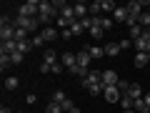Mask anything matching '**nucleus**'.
<instances>
[{
    "label": "nucleus",
    "instance_id": "f257e3e1",
    "mask_svg": "<svg viewBox=\"0 0 150 113\" xmlns=\"http://www.w3.org/2000/svg\"><path fill=\"white\" fill-rule=\"evenodd\" d=\"M55 13H58V8H55L53 3H45V0H43V3H40V13H38V20H40V25L48 28V23L55 18Z\"/></svg>",
    "mask_w": 150,
    "mask_h": 113
},
{
    "label": "nucleus",
    "instance_id": "f03ea898",
    "mask_svg": "<svg viewBox=\"0 0 150 113\" xmlns=\"http://www.w3.org/2000/svg\"><path fill=\"white\" fill-rule=\"evenodd\" d=\"M38 25H40L38 18H25V15H18L15 18V28H23V30H28V33L38 30Z\"/></svg>",
    "mask_w": 150,
    "mask_h": 113
},
{
    "label": "nucleus",
    "instance_id": "7ed1b4c3",
    "mask_svg": "<svg viewBox=\"0 0 150 113\" xmlns=\"http://www.w3.org/2000/svg\"><path fill=\"white\" fill-rule=\"evenodd\" d=\"M80 83H83V88L90 91V88H95V86H100V83H103V73H100V70H90Z\"/></svg>",
    "mask_w": 150,
    "mask_h": 113
},
{
    "label": "nucleus",
    "instance_id": "20e7f679",
    "mask_svg": "<svg viewBox=\"0 0 150 113\" xmlns=\"http://www.w3.org/2000/svg\"><path fill=\"white\" fill-rule=\"evenodd\" d=\"M38 13H40V3H38V0H28L25 5H20V13H18V15H25V18H38Z\"/></svg>",
    "mask_w": 150,
    "mask_h": 113
},
{
    "label": "nucleus",
    "instance_id": "39448f33",
    "mask_svg": "<svg viewBox=\"0 0 150 113\" xmlns=\"http://www.w3.org/2000/svg\"><path fill=\"white\" fill-rule=\"evenodd\" d=\"M133 48L138 50V53H150V30H145L143 35H140L138 40H135V43H133Z\"/></svg>",
    "mask_w": 150,
    "mask_h": 113
},
{
    "label": "nucleus",
    "instance_id": "423d86ee",
    "mask_svg": "<svg viewBox=\"0 0 150 113\" xmlns=\"http://www.w3.org/2000/svg\"><path fill=\"white\" fill-rule=\"evenodd\" d=\"M103 93H105V101L108 103H118L120 98H123V93L118 91V86H105V91H103Z\"/></svg>",
    "mask_w": 150,
    "mask_h": 113
},
{
    "label": "nucleus",
    "instance_id": "0eeeda50",
    "mask_svg": "<svg viewBox=\"0 0 150 113\" xmlns=\"http://www.w3.org/2000/svg\"><path fill=\"white\" fill-rule=\"evenodd\" d=\"M148 5H150V3H143V0H133V3H128L125 8H128V13H130V15H135V18H138L140 13H143V8L148 10Z\"/></svg>",
    "mask_w": 150,
    "mask_h": 113
},
{
    "label": "nucleus",
    "instance_id": "6e6552de",
    "mask_svg": "<svg viewBox=\"0 0 150 113\" xmlns=\"http://www.w3.org/2000/svg\"><path fill=\"white\" fill-rule=\"evenodd\" d=\"M120 78L115 70H103V86H118Z\"/></svg>",
    "mask_w": 150,
    "mask_h": 113
},
{
    "label": "nucleus",
    "instance_id": "1a4fd4ad",
    "mask_svg": "<svg viewBox=\"0 0 150 113\" xmlns=\"http://www.w3.org/2000/svg\"><path fill=\"white\" fill-rule=\"evenodd\" d=\"M40 35H43V40H45V43H53V40H55V38H60V30H58V28H43V33H40Z\"/></svg>",
    "mask_w": 150,
    "mask_h": 113
},
{
    "label": "nucleus",
    "instance_id": "9d476101",
    "mask_svg": "<svg viewBox=\"0 0 150 113\" xmlns=\"http://www.w3.org/2000/svg\"><path fill=\"white\" fill-rule=\"evenodd\" d=\"M0 53H3V55H13V53H18V40H5V43L0 45Z\"/></svg>",
    "mask_w": 150,
    "mask_h": 113
},
{
    "label": "nucleus",
    "instance_id": "9b49d317",
    "mask_svg": "<svg viewBox=\"0 0 150 113\" xmlns=\"http://www.w3.org/2000/svg\"><path fill=\"white\" fill-rule=\"evenodd\" d=\"M60 63H63L68 70H73L75 65H78V58H75L73 53H63V55H60Z\"/></svg>",
    "mask_w": 150,
    "mask_h": 113
},
{
    "label": "nucleus",
    "instance_id": "f8f14e48",
    "mask_svg": "<svg viewBox=\"0 0 150 113\" xmlns=\"http://www.w3.org/2000/svg\"><path fill=\"white\" fill-rule=\"evenodd\" d=\"M43 63H45V65H55V63H60V60H58V53H55L53 48H45V53H43Z\"/></svg>",
    "mask_w": 150,
    "mask_h": 113
},
{
    "label": "nucleus",
    "instance_id": "ddd939ff",
    "mask_svg": "<svg viewBox=\"0 0 150 113\" xmlns=\"http://www.w3.org/2000/svg\"><path fill=\"white\" fill-rule=\"evenodd\" d=\"M73 10H75V18H78V20H85V18H88V10H90V5L78 3V5H73Z\"/></svg>",
    "mask_w": 150,
    "mask_h": 113
},
{
    "label": "nucleus",
    "instance_id": "4468645a",
    "mask_svg": "<svg viewBox=\"0 0 150 113\" xmlns=\"http://www.w3.org/2000/svg\"><path fill=\"white\" fill-rule=\"evenodd\" d=\"M75 58H78V65H83V68H88V65H90V53H88V48H83L80 53H75Z\"/></svg>",
    "mask_w": 150,
    "mask_h": 113
},
{
    "label": "nucleus",
    "instance_id": "2eb2a0df",
    "mask_svg": "<svg viewBox=\"0 0 150 113\" xmlns=\"http://www.w3.org/2000/svg\"><path fill=\"white\" fill-rule=\"evenodd\" d=\"M128 18H130L128 8H115V13H112V20H115V23H125Z\"/></svg>",
    "mask_w": 150,
    "mask_h": 113
},
{
    "label": "nucleus",
    "instance_id": "dca6fc26",
    "mask_svg": "<svg viewBox=\"0 0 150 113\" xmlns=\"http://www.w3.org/2000/svg\"><path fill=\"white\" fill-rule=\"evenodd\" d=\"M128 96L133 98V101H138V98H143V88H140L138 83H130V88H128Z\"/></svg>",
    "mask_w": 150,
    "mask_h": 113
},
{
    "label": "nucleus",
    "instance_id": "f3484780",
    "mask_svg": "<svg viewBox=\"0 0 150 113\" xmlns=\"http://www.w3.org/2000/svg\"><path fill=\"white\" fill-rule=\"evenodd\" d=\"M150 63V53H135V65L138 68H145Z\"/></svg>",
    "mask_w": 150,
    "mask_h": 113
},
{
    "label": "nucleus",
    "instance_id": "a211bd4d",
    "mask_svg": "<svg viewBox=\"0 0 150 113\" xmlns=\"http://www.w3.org/2000/svg\"><path fill=\"white\" fill-rule=\"evenodd\" d=\"M88 53H90V58H95V60L105 58V48H98V45H90V48H88Z\"/></svg>",
    "mask_w": 150,
    "mask_h": 113
},
{
    "label": "nucleus",
    "instance_id": "6ab92c4d",
    "mask_svg": "<svg viewBox=\"0 0 150 113\" xmlns=\"http://www.w3.org/2000/svg\"><path fill=\"white\" fill-rule=\"evenodd\" d=\"M120 50H123V48H120V43H108L105 45V55H110V58H115Z\"/></svg>",
    "mask_w": 150,
    "mask_h": 113
},
{
    "label": "nucleus",
    "instance_id": "aec40b11",
    "mask_svg": "<svg viewBox=\"0 0 150 113\" xmlns=\"http://www.w3.org/2000/svg\"><path fill=\"white\" fill-rule=\"evenodd\" d=\"M138 25H143L145 30L150 28V13H148V10H143V13L138 15Z\"/></svg>",
    "mask_w": 150,
    "mask_h": 113
},
{
    "label": "nucleus",
    "instance_id": "412c9836",
    "mask_svg": "<svg viewBox=\"0 0 150 113\" xmlns=\"http://www.w3.org/2000/svg\"><path fill=\"white\" fill-rule=\"evenodd\" d=\"M100 5H103V15H108V13H115V3L112 0H100Z\"/></svg>",
    "mask_w": 150,
    "mask_h": 113
},
{
    "label": "nucleus",
    "instance_id": "4be33fe9",
    "mask_svg": "<svg viewBox=\"0 0 150 113\" xmlns=\"http://www.w3.org/2000/svg\"><path fill=\"white\" fill-rule=\"evenodd\" d=\"M18 86H20V81H18L15 75H8L5 78V91H15Z\"/></svg>",
    "mask_w": 150,
    "mask_h": 113
},
{
    "label": "nucleus",
    "instance_id": "5701e85b",
    "mask_svg": "<svg viewBox=\"0 0 150 113\" xmlns=\"http://www.w3.org/2000/svg\"><path fill=\"white\" fill-rule=\"evenodd\" d=\"M133 111H138V113H150V108L145 106V101H143V98H138V101L133 103Z\"/></svg>",
    "mask_w": 150,
    "mask_h": 113
},
{
    "label": "nucleus",
    "instance_id": "b1692460",
    "mask_svg": "<svg viewBox=\"0 0 150 113\" xmlns=\"http://www.w3.org/2000/svg\"><path fill=\"white\" fill-rule=\"evenodd\" d=\"M45 113H65V111H63V106H60V103L50 101L48 106H45Z\"/></svg>",
    "mask_w": 150,
    "mask_h": 113
},
{
    "label": "nucleus",
    "instance_id": "393cba45",
    "mask_svg": "<svg viewBox=\"0 0 150 113\" xmlns=\"http://www.w3.org/2000/svg\"><path fill=\"white\" fill-rule=\"evenodd\" d=\"M112 23H115V20H112V15H100V28H103V30H110Z\"/></svg>",
    "mask_w": 150,
    "mask_h": 113
},
{
    "label": "nucleus",
    "instance_id": "a878e982",
    "mask_svg": "<svg viewBox=\"0 0 150 113\" xmlns=\"http://www.w3.org/2000/svg\"><path fill=\"white\" fill-rule=\"evenodd\" d=\"M103 35H105V30H103L100 25H93V28H90V38H93V40H100Z\"/></svg>",
    "mask_w": 150,
    "mask_h": 113
},
{
    "label": "nucleus",
    "instance_id": "bb28decb",
    "mask_svg": "<svg viewBox=\"0 0 150 113\" xmlns=\"http://www.w3.org/2000/svg\"><path fill=\"white\" fill-rule=\"evenodd\" d=\"M30 48H33V40H20V43H18V50H20L23 55H25Z\"/></svg>",
    "mask_w": 150,
    "mask_h": 113
},
{
    "label": "nucleus",
    "instance_id": "cd10ccee",
    "mask_svg": "<svg viewBox=\"0 0 150 113\" xmlns=\"http://www.w3.org/2000/svg\"><path fill=\"white\" fill-rule=\"evenodd\" d=\"M70 30H73V35H80V33H85V28H83L80 20H75L73 25H70Z\"/></svg>",
    "mask_w": 150,
    "mask_h": 113
},
{
    "label": "nucleus",
    "instance_id": "c85d7f7f",
    "mask_svg": "<svg viewBox=\"0 0 150 113\" xmlns=\"http://www.w3.org/2000/svg\"><path fill=\"white\" fill-rule=\"evenodd\" d=\"M70 73H75V75H80V81H83V78H85V75L90 73V70H88V68H83V65H75V68L70 70Z\"/></svg>",
    "mask_w": 150,
    "mask_h": 113
},
{
    "label": "nucleus",
    "instance_id": "c756f323",
    "mask_svg": "<svg viewBox=\"0 0 150 113\" xmlns=\"http://www.w3.org/2000/svg\"><path fill=\"white\" fill-rule=\"evenodd\" d=\"M90 13H93V15H103V5H100V0H98V3H90Z\"/></svg>",
    "mask_w": 150,
    "mask_h": 113
},
{
    "label": "nucleus",
    "instance_id": "7c9ffc66",
    "mask_svg": "<svg viewBox=\"0 0 150 113\" xmlns=\"http://www.w3.org/2000/svg\"><path fill=\"white\" fill-rule=\"evenodd\" d=\"M120 103H123V108H125V111H130V108H133V103H135V101H133V98L128 96V93H125V96L120 98Z\"/></svg>",
    "mask_w": 150,
    "mask_h": 113
},
{
    "label": "nucleus",
    "instance_id": "2f4dec72",
    "mask_svg": "<svg viewBox=\"0 0 150 113\" xmlns=\"http://www.w3.org/2000/svg\"><path fill=\"white\" fill-rule=\"evenodd\" d=\"M53 101H55V103H60V106H63V103L68 101V96H65L63 91H55V93H53Z\"/></svg>",
    "mask_w": 150,
    "mask_h": 113
},
{
    "label": "nucleus",
    "instance_id": "473e14b6",
    "mask_svg": "<svg viewBox=\"0 0 150 113\" xmlns=\"http://www.w3.org/2000/svg\"><path fill=\"white\" fill-rule=\"evenodd\" d=\"M15 40L20 43V40H28V30H23V28H15Z\"/></svg>",
    "mask_w": 150,
    "mask_h": 113
},
{
    "label": "nucleus",
    "instance_id": "72a5a7b5",
    "mask_svg": "<svg viewBox=\"0 0 150 113\" xmlns=\"http://www.w3.org/2000/svg\"><path fill=\"white\" fill-rule=\"evenodd\" d=\"M43 45H45L43 35H33V48H43Z\"/></svg>",
    "mask_w": 150,
    "mask_h": 113
},
{
    "label": "nucleus",
    "instance_id": "f704fd0d",
    "mask_svg": "<svg viewBox=\"0 0 150 113\" xmlns=\"http://www.w3.org/2000/svg\"><path fill=\"white\" fill-rule=\"evenodd\" d=\"M10 60H13V65H20V63H23V53H20V50H18V53H13Z\"/></svg>",
    "mask_w": 150,
    "mask_h": 113
},
{
    "label": "nucleus",
    "instance_id": "c9c22d12",
    "mask_svg": "<svg viewBox=\"0 0 150 113\" xmlns=\"http://www.w3.org/2000/svg\"><path fill=\"white\" fill-rule=\"evenodd\" d=\"M0 65H3V68H8V65H13L10 55H3V53H0Z\"/></svg>",
    "mask_w": 150,
    "mask_h": 113
},
{
    "label": "nucleus",
    "instance_id": "e433bc0d",
    "mask_svg": "<svg viewBox=\"0 0 150 113\" xmlns=\"http://www.w3.org/2000/svg\"><path fill=\"white\" fill-rule=\"evenodd\" d=\"M65 70V65L63 63H55V65H50V73H63Z\"/></svg>",
    "mask_w": 150,
    "mask_h": 113
},
{
    "label": "nucleus",
    "instance_id": "4c0bfd02",
    "mask_svg": "<svg viewBox=\"0 0 150 113\" xmlns=\"http://www.w3.org/2000/svg\"><path fill=\"white\" fill-rule=\"evenodd\" d=\"M25 101H28V106H35V103H38V96H35V93H28Z\"/></svg>",
    "mask_w": 150,
    "mask_h": 113
},
{
    "label": "nucleus",
    "instance_id": "58836bf2",
    "mask_svg": "<svg viewBox=\"0 0 150 113\" xmlns=\"http://www.w3.org/2000/svg\"><path fill=\"white\" fill-rule=\"evenodd\" d=\"M125 25H128V28H135V25H138V18H135V15H130L128 20H125Z\"/></svg>",
    "mask_w": 150,
    "mask_h": 113
},
{
    "label": "nucleus",
    "instance_id": "ea45409f",
    "mask_svg": "<svg viewBox=\"0 0 150 113\" xmlns=\"http://www.w3.org/2000/svg\"><path fill=\"white\" fill-rule=\"evenodd\" d=\"M60 38H63V40H70V38H73V30H70V28L68 30H60Z\"/></svg>",
    "mask_w": 150,
    "mask_h": 113
},
{
    "label": "nucleus",
    "instance_id": "a19ab883",
    "mask_svg": "<svg viewBox=\"0 0 150 113\" xmlns=\"http://www.w3.org/2000/svg\"><path fill=\"white\" fill-rule=\"evenodd\" d=\"M120 48H133V40H130V38H123V40H120Z\"/></svg>",
    "mask_w": 150,
    "mask_h": 113
},
{
    "label": "nucleus",
    "instance_id": "79ce46f5",
    "mask_svg": "<svg viewBox=\"0 0 150 113\" xmlns=\"http://www.w3.org/2000/svg\"><path fill=\"white\" fill-rule=\"evenodd\" d=\"M143 101H145V106L150 108V93H145V96H143Z\"/></svg>",
    "mask_w": 150,
    "mask_h": 113
},
{
    "label": "nucleus",
    "instance_id": "37998d69",
    "mask_svg": "<svg viewBox=\"0 0 150 113\" xmlns=\"http://www.w3.org/2000/svg\"><path fill=\"white\" fill-rule=\"evenodd\" d=\"M0 113H13V111H10L8 106H3V108H0Z\"/></svg>",
    "mask_w": 150,
    "mask_h": 113
},
{
    "label": "nucleus",
    "instance_id": "c03bdc74",
    "mask_svg": "<svg viewBox=\"0 0 150 113\" xmlns=\"http://www.w3.org/2000/svg\"><path fill=\"white\" fill-rule=\"evenodd\" d=\"M68 113H80V111H78V108H73V111H68Z\"/></svg>",
    "mask_w": 150,
    "mask_h": 113
},
{
    "label": "nucleus",
    "instance_id": "a18cd8bd",
    "mask_svg": "<svg viewBox=\"0 0 150 113\" xmlns=\"http://www.w3.org/2000/svg\"><path fill=\"white\" fill-rule=\"evenodd\" d=\"M123 113H138V111H133V108H130V111H123Z\"/></svg>",
    "mask_w": 150,
    "mask_h": 113
},
{
    "label": "nucleus",
    "instance_id": "49530a36",
    "mask_svg": "<svg viewBox=\"0 0 150 113\" xmlns=\"http://www.w3.org/2000/svg\"><path fill=\"white\" fill-rule=\"evenodd\" d=\"M148 13H150V5H148Z\"/></svg>",
    "mask_w": 150,
    "mask_h": 113
},
{
    "label": "nucleus",
    "instance_id": "de8ad7c7",
    "mask_svg": "<svg viewBox=\"0 0 150 113\" xmlns=\"http://www.w3.org/2000/svg\"><path fill=\"white\" fill-rule=\"evenodd\" d=\"M20 113H25V111H20Z\"/></svg>",
    "mask_w": 150,
    "mask_h": 113
}]
</instances>
